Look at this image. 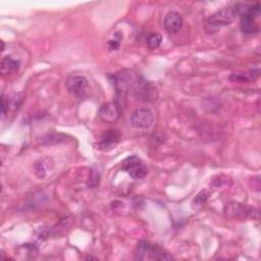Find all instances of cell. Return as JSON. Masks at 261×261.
Wrapping results in <instances>:
<instances>
[{
  "instance_id": "obj_1",
  "label": "cell",
  "mask_w": 261,
  "mask_h": 261,
  "mask_svg": "<svg viewBox=\"0 0 261 261\" xmlns=\"http://www.w3.org/2000/svg\"><path fill=\"white\" fill-rule=\"evenodd\" d=\"M237 13L234 11L233 6H227L216 11L206 19V32L209 34H213L217 32L219 29L230 24L233 21Z\"/></svg>"
},
{
  "instance_id": "obj_2",
  "label": "cell",
  "mask_w": 261,
  "mask_h": 261,
  "mask_svg": "<svg viewBox=\"0 0 261 261\" xmlns=\"http://www.w3.org/2000/svg\"><path fill=\"white\" fill-rule=\"evenodd\" d=\"M137 260H170L173 259L165 250L157 245L150 244L149 242L142 241L138 244L136 250Z\"/></svg>"
},
{
  "instance_id": "obj_3",
  "label": "cell",
  "mask_w": 261,
  "mask_h": 261,
  "mask_svg": "<svg viewBox=\"0 0 261 261\" xmlns=\"http://www.w3.org/2000/svg\"><path fill=\"white\" fill-rule=\"evenodd\" d=\"M136 76H133L128 70H122L117 73H114L110 76V81L114 87L116 94V102L121 106L122 100L125 99V96L130 88H133V84L135 82Z\"/></svg>"
},
{
  "instance_id": "obj_4",
  "label": "cell",
  "mask_w": 261,
  "mask_h": 261,
  "mask_svg": "<svg viewBox=\"0 0 261 261\" xmlns=\"http://www.w3.org/2000/svg\"><path fill=\"white\" fill-rule=\"evenodd\" d=\"M135 96L144 102H152L157 99L156 88L142 76H136L133 84Z\"/></svg>"
},
{
  "instance_id": "obj_5",
  "label": "cell",
  "mask_w": 261,
  "mask_h": 261,
  "mask_svg": "<svg viewBox=\"0 0 261 261\" xmlns=\"http://www.w3.org/2000/svg\"><path fill=\"white\" fill-rule=\"evenodd\" d=\"M260 5H249L248 9L244 14L241 15V30L246 35H252L258 32L259 28L256 22V17L259 15Z\"/></svg>"
},
{
  "instance_id": "obj_6",
  "label": "cell",
  "mask_w": 261,
  "mask_h": 261,
  "mask_svg": "<svg viewBox=\"0 0 261 261\" xmlns=\"http://www.w3.org/2000/svg\"><path fill=\"white\" fill-rule=\"evenodd\" d=\"M121 169L135 179L145 177L148 170L144 162L138 156H129L121 162Z\"/></svg>"
},
{
  "instance_id": "obj_7",
  "label": "cell",
  "mask_w": 261,
  "mask_h": 261,
  "mask_svg": "<svg viewBox=\"0 0 261 261\" xmlns=\"http://www.w3.org/2000/svg\"><path fill=\"white\" fill-rule=\"evenodd\" d=\"M129 122L136 128H147L153 122V114L147 108H138L132 112Z\"/></svg>"
},
{
  "instance_id": "obj_8",
  "label": "cell",
  "mask_w": 261,
  "mask_h": 261,
  "mask_svg": "<svg viewBox=\"0 0 261 261\" xmlns=\"http://www.w3.org/2000/svg\"><path fill=\"white\" fill-rule=\"evenodd\" d=\"M252 211H253L252 208L237 202L227 203V205L224 208V213L226 214L227 217L231 219H239V220L246 219L250 214H252Z\"/></svg>"
},
{
  "instance_id": "obj_9",
  "label": "cell",
  "mask_w": 261,
  "mask_h": 261,
  "mask_svg": "<svg viewBox=\"0 0 261 261\" xmlns=\"http://www.w3.org/2000/svg\"><path fill=\"white\" fill-rule=\"evenodd\" d=\"M121 113V106L115 101L103 104L98 111L100 118L106 122L115 121Z\"/></svg>"
},
{
  "instance_id": "obj_10",
  "label": "cell",
  "mask_w": 261,
  "mask_h": 261,
  "mask_svg": "<svg viewBox=\"0 0 261 261\" xmlns=\"http://www.w3.org/2000/svg\"><path fill=\"white\" fill-rule=\"evenodd\" d=\"M119 139H120V135L117 130L109 129L101 136L99 142L97 143V146H98L97 148L102 151H109L117 145V143L119 142Z\"/></svg>"
},
{
  "instance_id": "obj_11",
  "label": "cell",
  "mask_w": 261,
  "mask_h": 261,
  "mask_svg": "<svg viewBox=\"0 0 261 261\" xmlns=\"http://www.w3.org/2000/svg\"><path fill=\"white\" fill-rule=\"evenodd\" d=\"M164 29L169 34H176L182 27V17L177 11H169L163 21Z\"/></svg>"
},
{
  "instance_id": "obj_12",
  "label": "cell",
  "mask_w": 261,
  "mask_h": 261,
  "mask_svg": "<svg viewBox=\"0 0 261 261\" xmlns=\"http://www.w3.org/2000/svg\"><path fill=\"white\" fill-rule=\"evenodd\" d=\"M88 86V80L83 75H71L66 82V88L71 94L79 96Z\"/></svg>"
},
{
  "instance_id": "obj_13",
  "label": "cell",
  "mask_w": 261,
  "mask_h": 261,
  "mask_svg": "<svg viewBox=\"0 0 261 261\" xmlns=\"http://www.w3.org/2000/svg\"><path fill=\"white\" fill-rule=\"evenodd\" d=\"M20 61L14 59L11 56H5L1 61V72L2 73H11L19 69Z\"/></svg>"
},
{
  "instance_id": "obj_14",
  "label": "cell",
  "mask_w": 261,
  "mask_h": 261,
  "mask_svg": "<svg viewBox=\"0 0 261 261\" xmlns=\"http://www.w3.org/2000/svg\"><path fill=\"white\" fill-rule=\"evenodd\" d=\"M259 76V70H251L250 72H233L229 75V80L233 82H241V83H249L250 81H254Z\"/></svg>"
},
{
  "instance_id": "obj_15",
  "label": "cell",
  "mask_w": 261,
  "mask_h": 261,
  "mask_svg": "<svg viewBox=\"0 0 261 261\" xmlns=\"http://www.w3.org/2000/svg\"><path fill=\"white\" fill-rule=\"evenodd\" d=\"M65 140V136L61 134H47L41 138V143L46 144V145H51V144H57Z\"/></svg>"
},
{
  "instance_id": "obj_16",
  "label": "cell",
  "mask_w": 261,
  "mask_h": 261,
  "mask_svg": "<svg viewBox=\"0 0 261 261\" xmlns=\"http://www.w3.org/2000/svg\"><path fill=\"white\" fill-rule=\"evenodd\" d=\"M162 41V36L159 33H151L147 38V45L150 49H157Z\"/></svg>"
},
{
  "instance_id": "obj_17",
  "label": "cell",
  "mask_w": 261,
  "mask_h": 261,
  "mask_svg": "<svg viewBox=\"0 0 261 261\" xmlns=\"http://www.w3.org/2000/svg\"><path fill=\"white\" fill-rule=\"evenodd\" d=\"M121 40H122V35L120 34V32H115L114 35H113V38H111V39H109V40L107 41L108 49H109L110 51H115V50H117V49L120 47Z\"/></svg>"
},
{
  "instance_id": "obj_18",
  "label": "cell",
  "mask_w": 261,
  "mask_h": 261,
  "mask_svg": "<svg viewBox=\"0 0 261 261\" xmlns=\"http://www.w3.org/2000/svg\"><path fill=\"white\" fill-rule=\"evenodd\" d=\"M35 170H36L37 176L40 177V178H43V177L46 175V173H47V168L45 167L43 160H41V161H39V162H36V164H35Z\"/></svg>"
},
{
  "instance_id": "obj_19",
  "label": "cell",
  "mask_w": 261,
  "mask_h": 261,
  "mask_svg": "<svg viewBox=\"0 0 261 261\" xmlns=\"http://www.w3.org/2000/svg\"><path fill=\"white\" fill-rule=\"evenodd\" d=\"M207 198H208V193H207V191H202V192H200V193L196 196V198H195L194 201H193V204L196 205V206H201L202 204H204V202L207 200Z\"/></svg>"
},
{
  "instance_id": "obj_20",
  "label": "cell",
  "mask_w": 261,
  "mask_h": 261,
  "mask_svg": "<svg viewBox=\"0 0 261 261\" xmlns=\"http://www.w3.org/2000/svg\"><path fill=\"white\" fill-rule=\"evenodd\" d=\"M22 102V94L18 93L16 94L12 99H11V105L13 107V109H17L19 107V105Z\"/></svg>"
},
{
  "instance_id": "obj_21",
  "label": "cell",
  "mask_w": 261,
  "mask_h": 261,
  "mask_svg": "<svg viewBox=\"0 0 261 261\" xmlns=\"http://www.w3.org/2000/svg\"><path fill=\"white\" fill-rule=\"evenodd\" d=\"M8 108V101L5 99L4 95H1V113L2 115H5L6 113V109Z\"/></svg>"
}]
</instances>
